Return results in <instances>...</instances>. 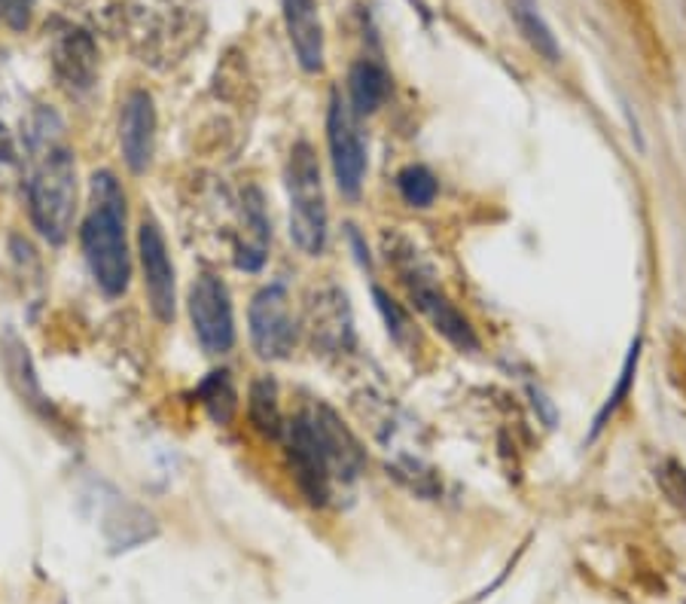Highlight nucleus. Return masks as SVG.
Returning <instances> with one entry per match:
<instances>
[{"label": "nucleus", "instance_id": "1", "mask_svg": "<svg viewBox=\"0 0 686 604\" xmlns=\"http://www.w3.org/2000/svg\"><path fill=\"white\" fill-rule=\"evenodd\" d=\"M284 437L290 470L314 507H326L336 498L339 486H351L366 467L357 437L324 403H312L297 413L284 428Z\"/></svg>", "mask_w": 686, "mask_h": 604}, {"label": "nucleus", "instance_id": "2", "mask_svg": "<svg viewBox=\"0 0 686 604\" xmlns=\"http://www.w3.org/2000/svg\"><path fill=\"white\" fill-rule=\"evenodd\" d=\"M80 244L104 296H123L132 281V257L125 241V192L113 171L92 175V201L80 229Z\"/></svg>", "mask_w": 686, "mask_h": 604}, {"label": "nucleus", "instance_id": "3", "mask_svg": "<svg viewBox=\"0 0 686 604\" xmlns=\"http://www.w3.org/2000/svg\"><path fill=\"white\" fill-rule=\"evenodd\" d=\"M125 31L144 62L175 64L199 40V0H125Z\"/></svg>", "mask_w": 686, "mask_h": 604}, {"label": "nucleus", "instance_id": "4", "mask_svg": "<svg viewBox=\"0 0 686 604\" xmlns=\"http://www.w3.org/2000/svg\"><path fill=\"white\" fill-rule=\"evenodd\" d=\"M34 171L28 180V215L50 244H64L74 227L76 211V165L74 153L64 144L40 147Z\"/></svg>", "mask_w": 686, "mask_h": 604}, {"label": "nucleus", "instance_id": "5", "mask_svg": "<svg viewBox=\"0 0 686 604\" xmlns=\"http://www.w3.org/2000/svg\"><path fill=\"white\" fill-rule=\"evenodd\" d=\"M290 239L309 257H318L326 244V196L321 165L309 140L293 144L288 159Z\"/></svg>", "mask_w": 686, "mask_h": 604}, {"label": "nucleus", "instance_id": "6", "mask_svg": "<svg viewBox=\"0 0 686 604\" xmlns=\"http://www.w3.org/2000/svg\"><path fill=\"white\" fill-rule=\"evenodd\" d=\"M387 257L394 260L399 278H403V284L409 290L412 302H415V309L430 321V327L437 330L443 340L451 342L458 352H476L479 340H476L474 324H470V321L451 305L449 296L434 284V275L422 265V260L415 257L409 244H403V248L391 244Z\"/></svg>", "mask_w": 686, "mask_h": 604}, {"label": "nucleus", "instance_id": "7", "mask_svg": "<svg viewBox=\"0 0 686 604\" xmlns=\"http://www.w3.org/2000/svg\"><path fill=\"white\" fill-rule=\"evenodd\" d=\"M326 140H330V163L336 175V187L345 199H357L366 175V147H363L357 114L351 104L342 98V92L330 95V111H326Z\"/></svg>", "mask_w": 686, "mask_h": 604}, {"label": "nucleus", "instance_id": "8", "mask_svg": "<svg viewBox=\"0 0 686 604\" xmlns=\"http://www.w3.org/2000/svg\"><path fill=\"white\" fill-rule=\"evenodd\" d=\"M189 317L196 340L208 354H226L236 345V317L229 290L217 275H199L189 288Z\"/></svg>", "mask_w": 686, "mask_h": 604}, {"label": "nucleus", "instance_id": "9", "mask_svg": "<svg viewBox=\"0 0 686 604\" xmlns=\"http://www.w3.org/2000/svg\"><path fill=\"white\" fill-rule=\"evenodd\" d=\"M250 342L266 361H284L297 345V324L290 315V296L281 284L262 288L250 302Z\"/></svg>", "mask_w": 686, "mask_h": 604}, {"label": "nucleus", "instance_id": "10", "mask_svg": "<svg viewBox=\"0 0 686 604\" xmlns=\"http://www.w3.org/2000/svg\"><path fill=\"white\" fill-rule=\"evenodd\" d=\"M137 253H141V269H144V288L150 296L153 315L163 324L175 321V265L168 257V244H165L163 227L156 223V217L144 215L141 229H137Z\"/></svg>", "mask_w": 686, "mask_h": 604}, {"label": "nucleus", "instance_id": "11", "mask_svg": "<svg viewBox=\"0 0 686 604\" xmlns=\"http://www.w3.org/2000/svg\"><path fill=\"white\" fill-rule=\"evenodd\" d=\"M52 74L71 95H86L98 80V43L86 28H62L52 40Z\"/></svg>", "mask_w": 686, "mask_h": 604}, {"label": "nucleus", "instance_id": "12", "mask_svg": "<svg viewBox=\"0 0 686 604\" xmlns=\"http://www.w3.org/2000/svg\"><path fill=\"white\" fill-rule=\"evenodd\" d=\"M119 147L125 165L135 175H144L150 168L156 147V107L147 88H132L125 95L119 114Z\"/></svg>", "mask_w": 686, "mask_h": 604}, {"label": "nucleus", "instance_id": "13", "mask_svg": "<svg viewBox=\"0 0 686 604\" xmlns=\"http://www.w3.org/2000/svg\"><path fill=\"white\" fill-rule=\"evenodd\" d=\"M309 317H312L314 348L342 354L354 345V321H351L349 296L339 288L318 290V296L309 305Z\"/></svg>", "mask_w": 686, "mask_h": 604}, {"label": "nucleus", "instance_id": "14", "mask_svg": "<svg viewBox=\"0 0 686 604\" xmlns=\"http://www.w3.org/2000/svg\"><path fill=\"white\" fill-rule=\"evenodd\" d=\"M284 22L302 71L318 74L324 67V25L314 0H284Z\"/></svg>", "mask_w": 686, "mask_h": 604}, {"label": "nucleus", "instance_id": "15", "mask_svg": "<svg viewBox=\"0 0 686 604\" xmlns=\"http://www.w3.org/2000/svg\"><path fill=\"white\" fill-rule=\"evenodd\" d=\"M241 217H245V229H241V241H238L236 263L245 272H260L269 253V217L262 208V192L257 187H248L241 192Z\"/></svg>", "mask_w": 686, "mask_h": 604}, {"label": "nucleus", "instance_id": "16", "mask_svg": "<svg viewBox=\"0 0 686 604\" xmlns=\"http://www.w3.org/2000/svg\"><path fill=\"white\" fill-rule=\"evenodd\" d=\"M391 92V74L385 64L363 59L351 67L349 74V104L357 116L375 114L385 104Z\"/></svg>", "mask_w": 686, "mask_h": 604}, {"label": "nucleus", "instance_id": "17", "mask_svg": "<svg viewBox=\"0 0 686 604\" xmlns=\"http://www.w3.org/2000/svg\"><path fill=\"white\" fill-rule=\"evenodd\" d=\"M159 534L156 519L141 510V507H116L111 517L104 519V538L111 543L113 553H125V550H135L141 543L153 541Z\"/></svg>", "mask_w": 686, "mask_h": 604}, {"label": "nucleus", "instance_id": "18", "mask_svg": "<svg viewBox=\"0 0 686 604\" xmlns=\"http://www.w3.org/2000/svg\"><path fill=\"white\" fill-rule=\"evenodd\" d=\"M3 366H7V373H10V382L15 385V390L22 394V400H25L28 406L40 409L43 416H52L50 400L43 397L38 376H34L31 354H28V348L15 333H7V340H3Z\"/></svg>", "mask_w": 686, "mask_h": 604}, {"label": "nucleus", "instance_id": "19", "mask_svg": "<svg viewBox=\"0 0 686 604\" xmlns=\"http://www.w3.org/2000/svg\"><path fill=\"white\" fill-rule=\"evenodd\" d=\"M248 413L253 428L260 430L262 437L269 440H281L284 437V416H281V403H278V388L269 376L257 378L250 385V400H248Z\"/></svg>", "mask_w": 686, "mask_h": 604}, {"label": "nucleus", "instance_id": "20", "mask_svg": "<svg viewBox=\"0 0 686 604\" xmlns=\"http://www.w3.org/2000/svg\"><path fill=\"white\" fill-rule=\"evenodd\" d=\"M512 15L522 28L524 40L534 46L537 55H543L549 64H559L562 59V50H559V40L552 34V28L543 22V15L537 13L534 0H512Z\"/></svg>", "mask_w": 686, "mask_h": 604}, {"label": "nucleus", "instance_id": "21", "mask_svg": "<svg viewBox=\"0 0 686 604\" xmlns=\"http://www.w3.org/2000/svg\"><path fill=\"white\" fill-rule=\"evenodd\" d=\"M196 394H199L201 406L208 409V416H211L217 425H229V421H232V416H236L238 409V394L226 369H214V373H208V378L201 382Z\"/></svg>", "mask_w": 686, "mask_h": 604}, {"label": "nucleus", "instance_id": "22", "mask_svg": "<svg viewBox=\"0 0 686 604\" xmlns=\"http://www.w3.org/2000/svg\"><path fill=\"white\" fill-rule=\"evenodd\" d=\"M637 357H641V336L632 342V348H628V354H625V364H623V369H620V382H616V388L607 394V400H604V406L599 409V416H595V425H592L589 440H595L601 430L607 428V421L620 413V406L628 400V394H632V382H635V373H637Z\"/></svg>", "mask_w": 686, "mask_h": 604}, {"label": "nucleus", "instance_id": "23", "mask_svg": "<svg viewBox=\"0 0 686 604\" xmlns=\"http://www.w3.org/2000/svg\"><path fill=\"white\" fill-rule=\"evenodd\" d=\"M397 189L406 205H412V208H427V205H434V199H437L439 184L430 168H425V165H409V168H403L397 175Z\"/></svg>", "mask_w": 686, "mask_h": 604}, {"label": "nucleus", "instance_id": "24", "mask_svg": "<svg viewBox=\"0 0 686 604\" xmlns=\"http://www.w3.org/2000/svg\"><path fill=\"white\" fill-rule=\"evenodd\" d=\"M373 300H375V305H378V312H382V317H385L391 340L406 348V345H409V342L415 340V327H412L409 315H406V312L399 309V302L391 300V296H387V293L382 288H373Z\"/></svg>", "mask_w": 686, "mask_h": 604}, {"label": "nucleus", "instance_id": "25", "mask_svg": "<svg viewBox=\"0 0 686 604\" xmlns=\"http://www.w3.org/2000/svg\"><path fill=\"white\" fill-rule=\"evenodd\" d=\"M656 482L665 491V498L686 513V470L677 461H662L656 467Z\"/></svg>", "mask_w": 686, "mask_h": 604}, {"label": "nucleus", "instance_id": "26", "mask_svg": "<svg viewBox=\"0 0 686 604\" xmlns=\"http://www.w3.org/2000/svg\"><path fill=\"white\" fill-rule=\"evenodd\" d=\"M38 0H0V22L10 31H25L31 25Z\"/></svg>", "mask_w": 686, "mask_h": 604}, {"label": "nucleus", "instance_id": "27", "mask_svg": "<svg viewBox=\"0 0 686 604\" xmlns=\"http://www.w3.org/2000/svg\"><path fill=\"white\" fill-rule=\"evenodd\" d=\"M19 163V150H15V138L10 128L0 123V165Z\"/></svg>", "mask_w": 686, "mask_h": 604}]
</instances>
